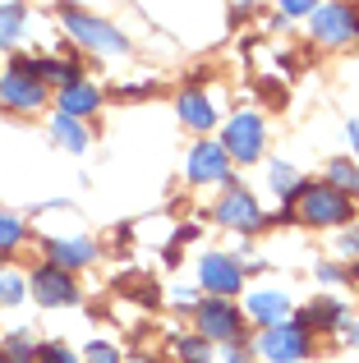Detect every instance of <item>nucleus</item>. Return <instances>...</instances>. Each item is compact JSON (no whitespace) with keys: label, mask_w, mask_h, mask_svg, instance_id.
<instances>
[{"label":"nucleus","mask_w":359,"mask_h":363,"mask_svg":"<svg viewBox=\"0 0 359 363\" xmlns=\"http://www.w3.org/2000/svg\"><path fill=\"white\" fill-rule=\"evenodd\" d=\"M51 129H55V138H60V147H70V152H83V147H88V129H83V120L55 116Z\"/></svg>","instance_id":"obj_17"},{"label":"nucleus","mask_w":359,"mask_h":363,"mask_svg":"<svg viewBox=\"0 0 359 363\" xmlns=\"http://www.w3.org/2000/svg\"><path fill=\"white\" fill-rule=\"evenodd\" d=\"M180 120H184L189 129H212L216 111H212V101H207L203 92H184V97H180Z\"/></svg>","instance_id":"obj_16"},{"label":"nucleus","mask_w":359,"mask_h":363,"mask_svg":"<svg viewBox=\"0 0 359 363\" xmlns=\"http://www.w3.org/2000/svg\"><path fill=\"white\" fill-rule=\"evenodd\" d=\"M46 257L60 272H74V267H88L97 257V248H92V240H51L46 244Z\"/></svg>","instance_id":"obj_12"},{"label":"nucleus","mask_w":359,"mask_h":363,"mask_svg":"<svg viewBox=\"0 0 359 363\" xmlns=\"http://www.w3.org/2000/svg\"><path fill=\"white\" fill-rule=\"evenodd\" d=\"M198 331H203V340H235L240 336V313L231 308L226 299H198Z\"/></svg>","instance_id":"obj_8"},{"label":"nucleus","mask_w":359,"mask_h":363,"mask_svg":"<svg viewBox=\"0 0 359 363\" xmlns=\"http://www.w3.org/2000/svg\"><path fill=\"white\" fill-rule=\"evenodd\" d=\"M267 179H272V189H277L281 198H295L299 189H304V175H299L295 166H286V161H272V175Z\"/></svg>","instance_id":"obj_18"},{"label":"nucleus","mask_w":359,"mask_h":363,"mask_svg":"<svg viewBox=\"0 0 359 363\" xmlns=\"http://www.w3.org/2000/svg\"><path fill=\"white\" fill-rule=\"evenodd\" d=\"M216 216H221L226 225H235V230H244V235L263 230V221H267V216L258 212V203H253L244 189H231V194H226V203L216 207Z\"/></svg>","instance_id":"obj_11"},{"label":"nucleus","mask_w":359,"mask_h":363,"mask_svg":"<svg viewBox=\"0 0 359 363\" xmlns=\"http://www.w3.org/2000/svg\"><path fill=\"white\" fill-rule=\"evenodd\" d=\"M83 363H120V354L111 345H88V354H83Z\"/></svg>","instance_id":"obj_25"},{"label":"nucleus","mask_w":359,"mask_h":363,"mask_svg":"<svg viewBox=\"0 0 359 363\" xmlns=\"http://www.w3.org/2000/svg\"><path fill=\"white\" fill-rule=\"evenodd\" d=\"M299 327H323V331H336V327H346V308L336 299H318V303H309L304 313H299Z\"/></svg>","instance_id":"obj_15"},{"label":"nucleus","mask_w":359,"mask_h":363,"mask_svg":"<svg viewBox=\"0 0 359 363\" xmlns=\"http://www.w3.org/2000/svg\"><path fill=\"white\" fill-rule=\"evenodd\" d=\"M33 363H79V359H74L65 345H42V350L33 354Z\"/></svg>","instance_id":"obj_23"},{"label":"nucleus","mask_w":359,"mask_h":363,"mask_svg":"<svg viewBox=\"0 0 359 363\" xmlns=\"http://www.w3.org/2000/svg\"><path fill=\"white\" fill-rule=\"evenodd\" d=\"M253 350L272 363H295V359L309 354V331L299 327V322H277V327H263V336H258Z\"/></svg>","instance_id":"obj_3"},{"label":"nucleus","mask_w":359,"mask_h":363,"mask_svg":"<svg viewBox=\"0 0 359 363\" xmlns=\"http://www.w3.org/2000/svg\"><path fill=\"white\" fill-rule=\"evenodd\" d=\"M314 9H318V0H281V14H314Z\"/></svg>","instance_id":"obj_26"},{"label":"nucleus","mask_w":359,"mask_h":363,"mask_svg":"<svg viewBox=\"0 0 359 363\" xmlns=\"http://www.w3.org/2000/svg\"><path fill=\"white\" fill-rule=\"evenodd\" d=\"M33 294L42 308H65V303H79V285H74L70 272H60V267H37L33 272Z\"/></svg>","instance_id":"obj_6"},{"label":"nucleus","mask_w":359,"mask_h":363,"mask_svg":"<svg viewBox=\"0 0 359 363\" xmlns=\"http://www.w3.org/2000/svg\"><path fill=\"white\" fill-rule=\"evenodd\" d=\"M180 359L184 363H207V340H180Z\"/></svg>","instance_id":"obj_24"},{"label":"nucleus","mask_w":359,"mask_h":363,"mask_svg":"<svg viewBox=\"0 0 359 363\" xmlns=\"http://www.w3.org/2000/svg\"><path fill=\"white\" fill-rule=\"evenodd\" d=\"M295 212L309 225H346L350 221V194H341L332 184H304L295 194Z\"/></svg>","instance_id":"obj_1"},{"label":"nucleus","mask_w":359,"mask_h":363,"mask_svg":"<svg viewBox=\"0 0 359 363\" xmlns=\"http://www.w3.org/2000/svg\"><path fill=\"white\" fill-rule=\"evenodd\" d=\"M221 152H226V157H235V161H258L263 157V120L253 116V111L231 116L226 138H221Z\"/></svg>","instance_id":"obj_5"},{"label":"nucleus","mask_w":359,"mask_h":363,"mask_svg":"<svg viewBox=\"0 0 359 363\" xmlns=\"http://www.w3.org/2000/svg\"><path fill=\"white\" fill-rule=\"evenodd\" d=\"M226 363H253V359L244 354V350H226Z\"/></svg>","instance_id":"obj_29"},{"label":"nucleus","mask_w":359,"mask_h":363,"mask_svg":"<svg viewBox=\"0 0 359 363\" xmlns=\"http://www.w3.org/2000/svg\"><path fill=\"white\" fill-rule=\"evenodd\" d=\"M327 184L341 189V194H359V166H350V161H332V170H327Z\"/></svg>","instance_id":"obj_20"},{"label":"nucleus","mask_w":359,"mask_h":363,"mask_svg":"<svg viewBox=\"0 0 359 363\" xmlns=\"http://www.w3.org/2000/svg\"><path fill=\"white\" fill-rule=\"evenodd\" d=\"M175 303H184V308L194 303V308H198V294H194V290H175Z\"/></svg>","instance_id":"obj_28"},{"label":"nucleus","mask_w":359,"mask_h":363,"mask_svg":"<svg viewBox=\"0 0 359 363\" xmlns=\"http://www.w3.org/2000/svg\"><path fill=\"white\" fill-rule=\"evenodd\" d=\"M198 281H203V290H212L216 299H226V294H235L244 285V272L235 257L226 253H207L203 262H198Z\"/></svg>","instance_id":"obj_9"},{"label":"nucleus","mask_w":359,"mask_h":363,"mask_svg":"<svg viewBox=\"0 0 359 363\" xmlns=\"http://www.w3.org/2000/svg\"><path fill=\"white\" fill-rule=\"evenodd\" d=\"M341 253L346 257H359V230H346L341 235Z\"/></svg>","instance_id":"obj_27"},{"label":"nucleus","mask_w":359,"mask_h":363,"mask_svg":"<svg viewBox=\"0 0 359 363\" xmlns=\"http://www.w3.org/2000/svg\"><path fill=\"white\" fill-rule=\"evenodd\" d=\"M18 37H23V9L0 5V46H14Z\"/></svg>","instance_id":"obj_19"},{"label":"nucleus","mask_w":359,"mask_h":363,"mask_svg":"<svg viewBox=\"0 0 359 363\" xmlns=\"http://www.w3.org/2000/svg\"><path fill=\"white\" fill-rule=\"evenodd\" d=\"M314 37L323 46H346L359 37V14L355 5H341V0H332V5H318L314 9Z\"/></svg>","instance_id":"obj_4"},{"label":"nucleus","mask_w":359,"mask_h":363,"mask_svg":"<svg viewBox=\"0 0 359 363\" xmlns=\"http://www.w3.org/2000/svg\"><path fill=\"white\" fill-rule=\"evenodd\" d=\"M46 101V83L33 79V74H23L14 65V69H5V79H0V106H14V111H37Z\"/></svg>","instance_id":"obj_7"},{"label":"nucleus","mask_w":359,"mask_h":363,"mask_svg":"<svg viewBox=\"0 0 359 363\" xmlns=\"http://www.w3.org/2000/svg\"><path fill=\"white\" fill-rule=\"evenodd\" d=\"M97 88L92 83H83V79H74V83H65L60 88V116H70V120H83V116H92L97 111Z\"/></svg>","instance_id":"obj_13"},{"label":"nucleus","mask_w":359,"mask_h":363,"mask_svg":"<svg viewBox=\"0 0 359 363\" xmlns=\"http://www.w3.org/2000/svg\"><path fill=\"white\" fill-rule=\"evenodd\" d=\"M350 138H355V147H359V124H350Z\"/></svg>","instance_id":"obj_30"},{"label":"nucleus","mask_w":359,"mask_h":363,"mask_svg":"<svg viewBox=\"0 0 359 363\" xmlns=\"http://www.w3.org/2000/svg\"><path fill=\"white\" fill-rule=\"evenodd\" d=\"M65 28H70L74 42L92 46V51H101V55H125L129 51V42H125V33H120V28L101 23V18L83 14V9H74V5L65 9Z\"/></svg>","instance_id":"obj_2"},{"label":"nucleus","mask_w":359,"mask_h":363,"mask_svg":"<svg viewBox=\"0 0 359 363\" xmlns=\"http://www.w3.org/2000/svg\"><path fill=\"white\" fill-rule=\"evenodd\" d=\"M226 170H231V157L221 152V143H194V152H189V179L216 184V179H226Z\"/></svg>","instance_id":"obj_10"},{"label":"nucleus","mask_w":359,"mask_h":363,"mask_svg":"<svg viewBox=\"0 0 359 363\" xmlns=\"http://www.w3.org/2000/svg\"><path fill=\"white\" fill-rule=\"evenodd\" d=\"M18 299H23V276L0 267V303H18Z\"/></svg>","instance_id":"obj_22"},{"label":"nucleus","mask_w":359,"mask_h":363,"mask_svg":"<svg viewBox=\"0 0 359 363\" xmlns=\"http://www.w3.org/2000/svg\"><path fill=\"white\" fill-rule=\"evenodd\" d=\"M18 240H23V221L9 216V212H0V253H9Z\"/></svg>","instance_id":"obj_21"},{"label":"nucleus","mask_w":359,"mask_h":363,"mask_svg":"<svg viewBox=\"0 0 359 363\" xmlns=\"http://www.w3.org/2000/svg\"><path fill=\"white\" fill-rule=\"evenodd\" d=\"M249 313H253V322H263V327H277V322H286L290 299L281 290H258V294H249Z\"/></svg>","instance_id":"obj_14"}]
</instances>
